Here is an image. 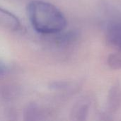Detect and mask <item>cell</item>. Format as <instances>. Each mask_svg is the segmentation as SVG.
Returning <instances> with one entry per match:
<instances>
[{
  "mask_svg": "<svg viewBox=\"0 0 121 121\" xmlns=\"http://www.w3.org/2000/svg\"><path fill=\"white\" fill-rule=\"evenodd\" d=\"M107 62L113 69H121V50H118L109 55Z\"/></svg>",
  "mask_w": 121,
  "mask_h": 121,
  "instance_id": "5",
  "label": "cell"
},
{
  "mask_svg": "<svg viewBox=\"0 0 121 121\" xmlns=\"http://www.w3.org/2000/svg\"><path fill=\"white\" fill-rule=\"evenodd\" d=\"M121 106V84H116L109 91L107 99V108L109 112L115 113Z\"/></svg>",
  "mask_w": 121,
  "mask_h": 121,
  "instance_id": "3",
  "label": "cell"
},
{
  "mask_svg": "<svg viewBox=\"0 0 121 121\" xmlns=\"http://www.w3.org/2000/svg\"><path fill=\"white\" fill-rule=\"evenodd\" d=\"M106 38L110 45L121 50V21H113L108 24Z\"/></svg>",
  "mask_w": 121,
  "mask_h": 121,
  "instance_id": "2",
  "label": "cell"
},
{
  "mask_svg": "<svg viewBox=\"0 0 121 121\" xmlns=\"http://www.w3.org/2000/svg\"><path fill=\"white\" fill-rule=\"evenodd\" d=\"M5 72H6V67L3 64L0 63V76L4 74Z\"/></svg>",
  "mask_w": 121,
  "mask_h": 121,
  "instance_id": "7",
  "label": "cell"
},
{
  "mask_svg": "<svg viewBox=\"0 0 121 121\" xmlns=\"http://www.w3.org/2000/svg\"><path fill=\"white\" fill-rule=\"evenodd\" d=\"M88 106L86 104H82L79 106L77 108V111H76V115L78 117V119L79 120H84L87 113H88Z\"/></svg>",
  "mask_w": 121,
  "mask_h": 121,
  "instance_id": "6",
  "label": "cell"
},
{
  "mask_svg": "<svg viewBox=\"0 0 121 121\" xmlns=\"http://www.w3.org/2000/svg\"><path fill=\"white\" fill-rule=\"evenodd\" d=\"M0 25L11 30H16L19 28L21 24L16 16L0 8Z\"/></svg>",
  "mask_w": 121,
  "mask_h": 121,
  "instance_id": "4",
  "label": "cell"
},
{
  "mask_svg": "<svg viewBox=\"0 0 121 121\" xmlns=\"http://www.w3.org/2000/svg\"><path fill=\"white\" fill-rule=\"evenodd\" d=\"M28 15L33 28L43 34L59 33L67 26V20L63 13L48 1H30L28 6Z\"/></svg>",
  "mask_w": 121,
  "mask_h": 121,
  "instance_id": "1",
  "label": "cell"
}]
</instances>
